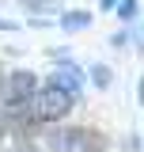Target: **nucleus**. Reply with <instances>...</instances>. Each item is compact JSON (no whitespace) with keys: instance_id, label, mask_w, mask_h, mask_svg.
<instances>
[{"instance_id":"423d86ee","label":"nucleus","mask_w":144,"mask_h":152,"mask_svg":"<svg viewBox=\"0 0 144 152\" xmlns=\"http://www.w3.org/2000/svg\"><path fill=\"white\" fill-rule=\"evenodd\" d=\"M12 152H38V148H34V145H15Z\"/></svg>"},{"instance_id":"f03ea898","label":"nucleus","mask_w":144,"mask_h":152,"mask_svg":"<svg viewBox=\"0 0 144 152\" xmlns=\"http://www.w3.org/2000/svg\"><path fill=\"white\" fill-rule=\"evenodd\" d=\"M49 145L65 152H103V137L91 129H65V133H49Z\"/></svg>"},{"instance_id":"20e7f679","label":"nucleus","mask_w":144,"mask_h":152,"mask_svg":"<svg viewBox=\"0 0 144 152\" xmlns=\"http://www.w3.org/2000/svg\"><path fill=\"white\" fill-rule=\"evenodd\" d=\"M61 27L65 31H80V27H87V12H72V15L61 19Z\"/></svg>"},{"instance_id":"6e6552de","label":"nucleus","mask_w":144,"mask_h":152,"mask_svg":"<svg viewBox=\"0 0 144 152\" xmlns=\"http://www.w3.org/2000/svg\"><path fill=\"white\" fill-rule=\"evenodd\" d=\"M140 99H144V80H140Z\"/></svg>"},{"instance_id":"39448f33","label":"nucleus","mask_w":144,"mask_h":152,"mask_svg":"<svg viewBox=\"0 0 144 152\" xmlns=\"http://www.w3.org/2000/svg\"><path fill=\"white\" fill-rule=\"evenodd\" d=\"M118 15H121V19H133V15H137V4H133V0H125V4L118 8Z\"/></svg>"},{"instance_id":"0eeeda50","label":"nucleus","mask_w":144,"mask_h":152,"mask_svg":"<svg viewBox=\"0 0 144 152\" xmlns=\"http://www.w3.org/2000/svg\"><path fill=\"white\" fill-rule=\"evenodd\" d=\"M27 8H42V4H49V0H23Z\"/></svg>"},{"instance_id":"f257e3e1","label":"nucleus","mask_w":144,"mask_h":152,"mask_svg":"<svg viewBox=\"0 0 144 152\" xmlns=\"http://www.w3.org/2000/svg\"><path fill=\"white\" fill-rule=\"evenodd\" d=\"M72 99H76L72 91L49 84V88H42V91L34 95V103H31V118H34V122H61V118L72 110Z\"/></svg>"},{"instance_id":"7ed1b4c3","label":"nucleus","mask_w":144,"mask_h":152,"mask_svg":"<svg viewBox=\"0 0 144 152\" xmlns=\"http://www.w3.org/2000/svg\"><path fill=\"white\" fill-rule=\"evenodd\" d=\"M34 72H12L8 80V103H31L34 99Z\"/></svg>"}]
</instances>
